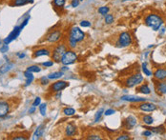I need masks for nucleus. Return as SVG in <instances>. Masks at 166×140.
Instances as JSON below:
<instances>
[{"label": "nucleus", "instance_id": "nucleus-14", "mask_svg": "<svg viewBox=\"0 0 166 140\" xmlns=\"http://www.w3.org/2000/svg\"><path fill=\"white\" fill-rule=\"evenodd\" d=\"M51 52L52 50L47 49V48H40V49H37L34 50V58H37V57H40V56H50L51 55Z\"/></svg>", "mask_w": 166, "mask_h": 140}, {"label": "nucleus", "instance_id": "nucleus-49", "mask_svg": "<svg viewBox=\"0 0 166 140\" xmlns=\"http://www.w3.org/2000/svg\"><path fill=\"white\" fill-rule=\"evenodd\" d=\"M2 43V41H1V39H0V44H1Z\"/></svg>", "mask_w": 166, "mask_h": 140}, {"label": "nucleus", "instance_id": "nucleus-16", "mask_svg": "<svg viewBox=\"0 0 166 140\" xmlns=\"http://www.w3.org/2000/svg\"><path fill=\"white\" fill-rule=\"evenodd\" d=\"M121 100L127 101V102H145L146 98H142L138 96H134V95H123L120 97Z\"/></svg>", "mask_w": 166, "mask_h": 140}, {"label": "nucleus", "instance_id": "nucleus-3", "mask_svg": "<svg viewBox=\"0 0 166 140\" xmlns=\"http://www.w3.org/2000/svg\"><path fill=\"white\" fill-rule=\"evenodd\" d=\"M67 50H68V46L65 43L57 44V45L53 49L52 52H51L52 60L54 62H56V63H60L62 56H63L64 53L66 52Z\"/></svg>", "mask_w": 166, "mask_h": 140}, {"label": "nucleus", "instance_id": "nucleus-39", "mask_svg": "<svg viewBox=\"0 0 166 140\" xmlns=\"http://www.w3.org/2000/svg\"><path fill=\"white\" fill-rule=\"evenodd\" d=\"M114 114H115V110H114V109H108L104 112L105 116H110V115Z\"/></svg>", "mask_w": 166, "mask_h": 140}, {"label": "nucleus", "instance_id": "nucleus-48", "mask_svg": "<svg viewBox=\"0 0 166 140\" xmlns=\"http://www.w3.org/2000/svg\"><path fill=\"white\" fill-rule=\"evenodd\" d=\"M65 70H68V68L66 67V66H64V67H62V71H65Z\"/></svg>", "mask_w": 166, "mask_h": 140}, {"label": "nucleus", "instance_id": "nucleus-46", "mask_svg": "<svg viewBox=\"0 0 166 140\" xmlns=\"http://www.w3.org/2000/svg\"><path fill=\"white\" fill-rule=\"evenodd\" d=\"M16 55H17V57H18L19 59H23V58L26 57V55H25L24 52H17Z\"/></svg>", "mask_w": 166, "mask_h": 140}, {"label": "nucleus", "instance_id": "nucleus-31", "mask_svg": "<svg viewBox=\"0 0 166 140\" xmlns=\"http://www.w3.org/2000/svg\"><path fill=\"white\" fill-rule=\"evenodd\" d=\"M27 71H31V73H39L41 71V68L39 66H37V65H32V66H29L27 68Z\"/></svg>", "mask_w": 166, "mask_h": 140}, {"label": "nucleus", "instance_id": "nucleus-15", "mask_svg": "<svg viewBox=\"0 0 166 140\" xmlns=\"http://www.w3.org/2000/svg\"><path fill=\"white\" fill-rule=\"evenodd\" d=\"M138 124L137 118L133 115H129L125 120H124V127L126 128L127 130H131L134 127H136V125Z\"/></svg>", "mask_w": 166, "mask_h": 140}, {"label": "nucleus", "instance_id": "nucleus-45", "mask_svg": "<svg viewBox=\"0 0 166 140\" xmlns=\"http://www.w3.org/2000/svg\"><path fill=\"white\" fill-rule=\"evenodd\" d=\"M35 110H36V107H34V106H32V105L31 108L29 109L28 112H29L30 114H34V112H35Z\"/></svg>", "mask_w": 166, "mask_h": 140}, {"label": "nucleus", "instance_id": "nucleus-35", "mask_svg": "<svg viewBox=\"0 0 166 140\" xmlns=\"http://www.w3.org/2000/svg\"><path fill=\"white\" fill-rule=\"evenodd\" d=\"M8 50H9V45H8V44L3 43V45L0 47V52L6 53V52H8Z\"/></svg>", "mask_w": 166, "mask_h": 140}, {"label": "nucleus", "instance_id": "nucleus-21", "mask_svg": "<svg viewBox=\"0 0 166 140\" xmlns=\"http://www.w3.org/2000/svg\"><path fill=\"white\" fill-rule=\"evenodd\" d=\"M157 92L161 94H166V79L161 80L157 84Z\"/></svg>", "mask_w": 166, "mask_h": 140}, {"label": "nucleus", "instance_id": "nucleus-2", "mask_svg": "<svg viewBox=\"0 0 166 140\" xmlns=\"http://www.w3.org/2000/svg\"><path fill=\"white\" fill-rule=\"evenodd\" d=\"M86 34L78 26H72L69 30L68 39H72L76 43H81L85 40Z\"/></svg>", "mask_w": 166, "mask_h": 140}, {"label": "nucleus", "instance_id": "nucleus-5", "mask_svg": "<svg viewBox=\"0 0 166 140\" xmlns=\"http://www.w3.org/2000/svg\"><path fill=\"white\" fill-rule=\"evenodd\" d=\"M78 55L74 50H67L66 52L64 53L63 56H62L60 63L64 66H69V65L74 64L75 62L78 60Z\"/></svg>", "mask_w": 166, "mask_h": 140}, {"label": "nucleus", "instance_id": "nucleus-34", "mask_svg": "<svg viewBox=\"0 0 166 140\" xmlns=\"http://www.w3.org/2000/svg\"><path fill=\"white\" fill-rule=\"evenodd\" d=\"M87 139H91V140H100L102 139V137L97 133H91V135H88Z\"/></svg>", "mask_w": 166, "mask_h": 140}, {"label": "nucleus", "instance_id": "nucleus-6", "mask_svg": "<svg viewBox=\"0 0 166 140\" xmlns=\"http://www.w3.org/2000/svg\"><path fill=\"white\" fill-rule=\"evenodd\" d=\"M22 30L23 29L21 28V27H20V25L16 26L13 29V31H11L10 34H8V36L3 39V43H4V44H8V45H9L10 43H11L13 41H14L20 35V34H21V32H22Z\"/></svg>", "mask_w": 166, "mask_h": 140}, {"label": "nucleus", "instance_id": "nucleus-9", "mask_svg": "<svg viewBox=\"0 0 166 140\" xmlns=\"http://www.w3.org/2000/svg\"><path fill=\"white\" fill-rule=\"evenodd\" d=\"M68 86H69V83L66 81H63V80H57V81L54 82L53 84L50 86L49 91L51 93H58V92L63 91L64 89H66Z\"/></svg>", "mask_w": 166, "mask_h": 140}, {"label": "nucleus", "instance_id": "nucleus-42", "mask_svg": "<svg viewBox=\"0 0 166 140\" xmlns=\"http://www.w3.org/2000/svg\"><path fill=\"white\" fill-rule=\"evenodd\" d=\"M13 139H14V140H26V139H27V137H26L25 135H20L13 136Z\"/></svg>", "mask_w": 166, "mask_h": 140}, {"label": "nucleus", "instance_id": "nucleus-27", "mask_svg": "<svg viewBox=\"0 0 166 140\" xmlns=\"http://www.w3.org/2000/svg\"><path fill=\"white\" fill-rule=\"evenodd\" d=\"M63 114L66 116H73V115L76 114V110L74 108H71V107H68V108H65L63 110Z\"/></svg>", "mask_w": 166, "mask_h": 140}, {"label": "nucleus", "instance_id": "nucleus-8", "mask_svg": "<svg viewBox=\"0 0 166 140\" xmlns=\"http://www.w3.org/2000/svg\"><path fill=\"white\" fill-rule=\"evenodd\" d=\"M61 38H62L61 30H55V31L50 32L49 34L46 35L45 39L48 43L55 44V43H57Z\"/></svg>", "mask_w": 166, "mask_h": 140}, {"label": "nucleus", "instance_id": "nucleus-19", "mask_svg": "<svg viewBox=\"0 0 166 140\" xmlns=\"http://www.w3.org/2000/svg\"><path fill=\"white\" fill-rule=\"evenodd\" d=\"M154 76L157 80H164L166 79V70L165 69H157L156 71L154 73Z\"/></svg>", "mask_w": 166, "mask_h": 140}, {"label": "nucleus", "instance_id": "nucleus-28", "mask_svg": "<svg viewBox=\"0 0 166 140\" xmlns=\"http://www.w3.org/2000/svg\"><path fill=\"white\" fill-rule=\"evenodd\" d=\"M99 14H101V15L105 16L106 14L109 13V11H110V8L108 7V6H101V7L99 8V10H97Z\"/></svg>", "mask_w": 166, "mask_h": 140}, {"label": "nucleus", "instance_id": "nucleus-24", "mask_svg": "<svg viewBox=\"0 0 166 140\" xmlns=\"http://www.w3.org/2000/svg\"><path fill=\"white\" fill-rule=\"evenodd\" d=\"M67 0H53V6L55 9H59V10H62L64 8L65 4H66Z\"/></svg>", "mask_w": 166, "mask_h": 140}, {"label": "nucleus", "instance_id": "nucleus-4", "mask_svg": "<svg viewBox=\"0 0 166 140\" xmlns=\"http://www.w3.org/2000/svg\"><path fill=\"white\" fill-rule=\"evenodd\" d=\"M133 43V37L132 34L129 32H123L119 34L117 37V47L118 48H125L129 47Z\"/></svg>", "mask_w": 166, "mask_h": 140}, {"label": "nucleus", "instance_id": "nucleus-43", "mask_svg": "<svg viewBox=\"0 0 166 140\" xmlns=\"http://www.w3.org/2000/svg\"><path fill=\"white\" fill-rule=\"evenodd\" d=\"M142 135L145 136V137H149V136H152V132L150 130H146L142 132Z\"/></svg>", "mask_w": 166, "mask_h": 140}, {"label": "nucleus", "instance_id": "nucleus-50", "mask_svg": "<svg viewBox=\"0 0 166 140\" xmlns=\"http://www.w3.org/2000/svg\"><path fill=\"white\" fill-rule=\"evenodd\" d=\"M79 1H80V2H82V1H83V0H79Z\"/></svg>", "mask_w": 166, "mask_h": 140}, {"label": "nucleus", "instance_id": "nucleus-22", "mask_svg": "<svg viewBox=\"0 0 166 140\" xmlns=\"http://www.w3.org/2000/svg\"><path fill=\"white\" fill-rule=\"evenodd\" d=\"M64 73L62 71H55V73H49L47 77L49 78V80H57L59 78H61L63 76Z\"/></svg>", "mask_w": 166, "mask_h": 140}, {"label": "nucleus", "instance_id": "nucleus-18", "mask_svg": "<svg viewBox=\"0 0 166 140\" xmlns=\"http://www.w3.org/2000/svg\"><path fill=\"white\" fill-rule=\"evenodd\" d=\"M34 0H13L11 3V7H21L27 4H32Z\"/></svg>", "mask_w": 166, "mask_h": 140}, {"label": "nucleus", "instance_id": "nucleus-25", "mask_svg": "<svg viewBox=\"0 0 166 140\" xmlns=\"http://www.w3.org/2000/svg\"><path fill=\"white\" fill-rule=\"evenodd\" d=\"M148 130H150L152 133H155L157 135H163L165 133V129L163 126L159 127H154V128H148Z\"/></svg>", "mask_w": 166, "mask_h": 140}, {"label": "nucleus", "instance_id": "nucleus-29", "mask_svg": "<svg viewBox=\"0 0 166 140\" xmlns=\"http://www.w3.org/2000/svg\"><path fill=\"white\" fill-rule=\"evenodd\" d=\"M115 21V17L113 14H110V13H107L106 15L104 16V22L105 24H107V25H111Z\"/></svg>", "mask_w": 166, "mask_h": 140}, {"label": "nucleus", "instance_id": "nucleus-38", "mask_svg": "<svg viewBox=\"0 0 166 140\" xmlns=\"http://www.w3.org/2000/svg\"><path fill=\"white\" fill-rule=\"evenodd\" d=\"M40 104H41V97L37 96V97L34 98V102H32V105L34 106V107H37V106H39Z\"/></svg>", "mask_w": 166, "mask_h": 140}, {"label": "nucleus", "instance_id": "nucleus-20", "mask_svg": "<svg viewBox=\"0 0 166 140\" xmlns=\"http://www.w3.org/2000/svg\"><path fill=\"white\" fill-rule=\"evenodd\" d=\"M24 76L26 78V82H25V87H28V86H30L32 83V81L34 80V74H32V73H31V71H29L26 70L24 71Z\"/></svg>", "mask_w": 166, "mask_h": 140}, {"label": "nucleus", "instance_id": "nucleus-13", "mask_svg": "<svg viewBox=\"0 0 166 140\" xmlns=\"http://www.w3.org/2000/svg\"><path fill=\"white\" fill-rule=\"evenodd\" d=\"M138 109L142 112H152L157 110V106L153 103H148L145 101L144 103L140 104L138 106Z\"/></svg>", "mask_w": 166, "mask_h": 140}, {"label": "nucleus", "instance_id": "nucleus-30", "mask_svg": "<svg viewBox=\"0 0 166 140\" xmlns=\"http://www.w3.org/2000/svg\"><path fill=\"white\" fill-rule=\"evenodd\" d=\"M39 112L42 116H46L47 114V104L46 103H41L39 106Z\"/></svg>", "mask_w": 166, "mask_h": 140}, {"label": "nucleus", "instance_id": "nucleus-33", "mask_svg": "<svg viewBox=\"0 0 166 140\" xmlns=\"http://www.w3.org/2000/svg\"><path fill=\"white\" fill-rule=\"evenodd\" d=\"M102 114H104V110L101 108L96 112V115H94V122H99L100 119H101Z\"/></svg>", "mask_w": 166, "mask_h": 140}, {"label": "nucleus", "instance_id": "nucleus-23", "mask_svg": "<svg viewBox=\"0 0 166 140\" xmlns=\"http://www.w3.org/2000/svg\"><path fill=\"white\" fill-rule=\"evenodd\" d=\"M138 92L142 94H149L151 93V89L149 88V86L147 84H142L138 87Z\"/></svg>", "mask_w": 166, "mask_h": 140}, {"label": "nucleus", "instance_id": "nucleus-32", "mask_svg": "<svg viewBox=\"0 0 166 140\" xmlns=\"http://www.w3.org/2000/svg\"><path fill=\"white\" fill-rule=\"evenodd\" d=\"M141 70H142V71H143V73H144L146 76H151V75H152V71H151L147 68V64H146V63H143V64H142Z\"/></svg>", "mask_w": 166, "mask_h": 140}, {"label": "nucleus", "instance_id": "nucleus-44", "mask_svg": "<svg viewBox=\"0 0 166 140\" xmlns=\"http://www.w3.org/2000/svg\"><path fill=\"white\" fill-rule=\"evenodd\" d=\"M117 139V140H128V139H130V136L127 135H121L118 136Z\"/></svg>", "mask_w": 166, "mask_h": 140}, {"label": "nucleus", "instance_id": "nucleus-17", "mask_svg": "<svg viewBox=\"0 0 166 140\" xmlns=\"http://www.w3.org/2000/svg\"><path fill=\"white\" fill-rule=\"evenodd\" d=\"M13 67H14V63L7 61V63H5L4 65H2V66L0 67V75H3V74L9 73L11 70H13Z\"/></svg>", "mask_w": 166, "mask_h": 140}, {"label": "nucleus", "instance_id": "nucleus-1", "mask_svg": "<svg viewBox=\"0 0 166 140\" xmlns=\"http://www.w3.org/2000/svg\"><path fill=\"white\" fill-rule=\"evenodd\" d=\"M163 18L157 13H149L144 18V24L152 29L153 31H159L161 28V26L163 25Z\"/></svg>", "mask_w": 166, "mask_h": 140}, {"label": "nucleus", "instance_id": "nucleus-10", "mask_svg": "<svg viewBox=\"0 0 166 140\" xmlns=\"http://www.w3.org/2000/svg\"><path fill=\"white\" fill-rule=\"evenodd\" d=\"M11 104L7 100H0V118H5L11 112Z\"/></svg>", "mask_w": 166, "mask_h": 140}, {"label": "nucleus", "instance_id": "nucleus-11", "mask_svg": "<svg viewBox=\"0 0 166 140\" xmlns=\"http://www.w3.org/2000/svg\"><path fill=\"white\" fill-rule=\"evenodd\" d=\"M76 132H78V127H76L75 124L68 123L66 126H65L64 133L67 137H73V136H75L76 135Z\"/></svg>", "mask_w": 166, "mask_h": 140}, {"label": "nucleus", "instance_id": "nucleus-12", "mask_svg": "<svg viewBox=\"0 0 166 140\" xmlns=\"http://www.w3.org/2000/svg\"><path fill=\"white\" fill-rule=\"evenodd\" d=\"M44 131H45V125H44V124H40L39 126H37L36 129L34 130V133H32V140L40 139L43 136Z\"/></svg>", "mask_w": 166, "mask_h": 140}, {"label": "nucleus", "instance_id": "nucleus-41", "mask_svg": "<svg viewBox=\"0 0 166 140\" xmlns=\"http://www.w3.org/2000/svg\"><path fill=\"white\" fill-rule=\"evenodd\" d=\"M55 62L53 61V60H49V61H46V62H43L42 63V66L44 67H47V68H49V67H52L53 65H54Z\"/></svg>", "mask_w": 166, "mask_h": 140}, {"label": "nucleus", "instance_id": "nucleus-36", "mask_svg": "<svg viewBox=\"0 0 166 140\" xmlns=\"http://www.w3.org/2000/svg\"><path fill=\"white\" fill-rule=\"evenodd\" d=\"M92 25L90 21H88V20H82V21H80V27H82V28H89Z\"/></svg>", "mask_w": 166, "mask_h": 140}, {"label": "nucleus", "instance_id": "nucleus-37", "mask_svg": "<svg viewBox=\"0 0 166 140\" xmlns=\"http://www.w3.org/2000/svg\"><path fill=\"white\" fill-rule=\"evenodd\" d=\"M39 83L41 85H43V86H45V85H48V83H49V78L48 77H45V76H43V77H41L40 80H39Z\"/></svg>", "mask_w": 166, "mask_h": 140}, {"label": "nucleus", "instance_id": "nucleus-26", "mask_svg": "<svg viewBox=\"0 0 166 140\" xmlns=\"http://www.w3.org/2000/svg\"><path fill=\"white\" fill-rule=\"evenodd\" d=\"M142 122L147 125V126H150L154 123V118L152 117V115H149V114H146L144 116H142Z\"/></svg>", "mask_w": 166, "mask_h": 140}, {"label": "nucleus", "instance_id": "nucleus-7", "mask_svg": "<svg viewBox=\"0 0 166 140\" xmlns=\"http://www.w3.org/2000/svg\"><path fill=\"white\" fill-rule=\"evenodd\" d=\"M142 81H143V76L140 73H135L125 80V86L127 88H133L139 85Z\"/></svg>", "mask_w": 166, "mask_h": 140}, {"label": "nucleus", "instance_id": "nucleus-47", "mask_svg": "<svg viewBox=\"0 0 166 140\" xmlns=\"http://www.w3.org/2000/svg\"><path fill=\"white\" fill-rule=\"evenodd\" d=\"M159 30H161V32H159V34L161 35V34H163L164 32H165V30H166V29H165V28H161Z\"/></svg>", "mask_w": 166, "mask_h": 140}, {"label": "nucleus", "instance_id": "nucleus-40", "mask_svg": "<svg viewBox=\"0 0 166 140\" xmlns=\"http://www.w3.org/2000/svg\"><path fill=\"white\" fill-rule=\"evenodd\" d=\"M80 1L79 0H71V7L72 8H78L79 6Z\"/></svg>", "mask_w": 166, "mask_h": 140}]
</instances>
